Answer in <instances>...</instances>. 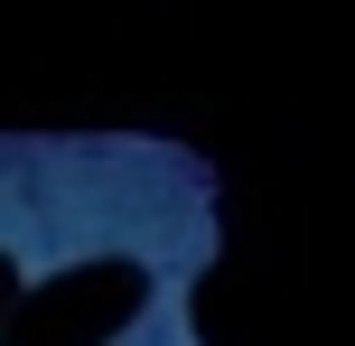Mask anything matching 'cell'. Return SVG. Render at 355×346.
Returning a JSON list of instances; mask_svg holds the SVG:
<instances>
[{
    "instance_id": "cell-1",
    "label": "cell",
    "mask_w": 355,
    "mask_h": 346,
    "mask_svg": "<svg viewBox=\"0 0 355 346\" xmlns=\"http://www.w3.org/2000/svg\"><path fill=\"white\" fill-rule=\"evenodd\" d=\"M150 262L141 253H85L47 281H19L10 318H0V346H122L150 318Z\"/></svg>"
},
{
    "instance_id": "cell-2",
    "label": "cell",
    "mask_w": 355,
    "mask_h": 346,
    "mask_svg": "<svg viewBox=\"0 0 355 346\" xmlns=\"http://www.w3.org/2000/svg\"><path fill=\"white\" fill-rule=\"evenodd\" d=\"M10 300H19V262L0 253V318H10Z\"/></svg>"
}]
</instances>
